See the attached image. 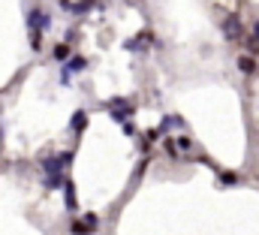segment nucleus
Returning <instances> with one entry per match:
<instances>
[{
    "label": "nucleus",
    "mask_w": 259,
    "mask_h": 235,
    "mask_svg": "<svg viewBox=\"0 0 259 235\" xmlns=\"http://www.w3.org/2000/svg\"><path fill=\"white\" fill-rule=\"evenodd\" d=\"M27 24H30V42H33V48H39V36H42V30H48V24H51L48 12H42V9H30Z\"/></svg>",
    "instance_id": "f257e3e1"
},
{
    "label": "nucleus",
    "mask_w": 259,
    "mask_h": 235,
    "mask_svg": "<svg viewBox=\"0 0 259 235\" xmlns=\"http://www.w3.org/2000/svg\"><path fill=\"white\" fill-rule=\"evenodd\" d=\"M223 33H226V39H238L241 36V18L238 15H229L226 24H223Z\"/></svg>",
    "instance_id": "f03ea898"
},
{
    "label": "nucleus",
    "mask_w": 259,
    "mask_h": 235,
    "mask_svg": "<svg viewBox=\"0 0 259 235\" xmlns=\"http://www.w3.org/2000/svg\"><path fill=\"white\" fill-rule=\"evenodd\" d=\"M63 193H66V208H69V211H75L78 205H75V190H72V181H63Z\"/></svg>",
    "instance_id": "7ed1b4c3"
},
{
    "label": "nucleus",
    "mask_w": 259,
    "mask_h": 235,
    "mask_svg": "<svg viewBox=\"0 0 259 235\" xmlns=\"http://www.w3.org/2000/svg\"><path fill=\"white\" fill-rule=\"evenodd\" d=\"M84 66H88V60H84V57H72V63H66V66H63V72H81Z\"/></svg>",
    "instance_id": "20e7f679"
},
{
    "label": "nucleus",
    "mask_w": 259,
    "mask_h": 235,
    "mask_svg": "<svg viewBox=\"0 0 259 235\" xmlns=\"http://www.w3.org/2000/svg\"><path fill=\"white\" fill-rule=\"evenodd\" d=\"M81 220H84V223H88V226H91V232H97V226H100V217H97V214H94V211H88V214H84V217H81Z\"/></svg>",
    "instance_id": "39448f33"
},
{
    "label": "nucleus",
    "mask_w": 259,
    "mask_h": 235,
    "mask_svg": "<svg viewBox=\"0 0 259 235\" xmlns=\"http://www.w3.org/2000/svg\"><path fill=\"white\" fill-rule=\"evenodd\" d=\"M238 66H241L244 72H253V69H256V63H253V57H238Z\"/></svg>",
    "instance_id": "423d86ee"
},
{
    "label": "nucleus",
    "mask_w": 259,
    "mask_h": 235,
    "mask_svg": "<svg viewBox=\"0 0 259 235\" xmlns=\"http://www.w3.org/2000/svg\"><path fill=\"white\" fill-rule=\"evenodd\" d=\"M72 235H91V226L84 220H78V223H72Z\"/></svg>",
    "instance_id": "0eeeda50"
},
{
    "label": "nucleus",
    "mask_w": 259,
    "mask_h": 235,
    "mask_svg": "<svg viewBox=\"0 0 259 235\" xmlns=\"http://www.w3.org/2000/svg\"><path fill=\"white\" fill-rule=\"evenodd\" d=\"M72 127H75V130L84 127V112H75V115H72Z\"/></svg>",
    "instance_id": "6e6552de"
},
{
    "label": "nucleus",
    "mask_w": 259,
    "mask_h": 235,
    "mask_svg": "<svg viewBox=\"0 0 259 235\" xmlns=\"http://www.w3.org/2000/svg\"><path fill=\"white\" fill-rule=\"evenodd\" d=\"M66 54H69L66 45H57V48H54V57H57V60H66Z\"/></svg>",
    "instance_id": "1a4fd4ad"
},
{
    "label": "nucleus",
    "mask_w": 259,
    "mask_h": 235,
    "mask_svg": "<svg viewBox=\"0 0 259 235\" xmlns=\"http://www.w3.org/2000/svg\"><path fill=\"white\" fill-rule=\"evenodd\" d=\"M178 148H181V151H190V139H187V136H181V139H178Z\"/></svg>",
    "instance_id": "9d476101"
},
{
    "label": "nucleus",
    "mask_w": 259,
    "mask_h": 235,
    "mask_svg": "<svg viewBox=\"0 0 259 235\" xmlns=\"http://www.w3.org/2000/svg\"><path fill=\"white\" fill-rule=\"evenodd\" d=\"M253 48H259V21H253Z\"/></svg>",
    "instance_id": "9b49d317"
},
{
    "label": "nucleus",
    "mask_w": 259,
    "mask_h": 235,
    "mask_svg": "<svg viewBox=\"0 0 259 235\" xmlns=\"http://www.w3.org/2000/svg\"><path fill=\"white\" fill-rule=\"evenodd\" d=\"M235 181H238V178H235L232 172H223V184H235Z\"/></svg>",
    "instance_id": "f8f14e48"
}]
</instances>
